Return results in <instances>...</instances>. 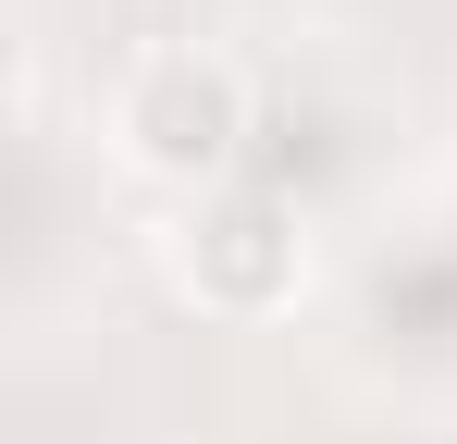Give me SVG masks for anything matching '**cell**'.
Wrapping results in <instances>:
<instances>
[{"label": "cell", "mask_w": 457, "mask_h": 444, "mask_svg": "<svg viewBox=\"0 0 457 444\" xmlns=\"http://www.w3.org/2000/svg\"><path fill=\"white\" fill-rule=\"evenodd\" d=\"M173 272L198 308H235V321H272L285 296H297L309 247H297V210L272 198V185H211L198 222H186V247H173Z\"/></svg>", "instance_id": "7a4b0ae2"}, {"label": "cell", "mask_w": 457, "mask_h": 444, "mask_svg": "<svg viewBox=\"0 0 457 444\" xmlns=\"http://www.w3.org/2000/svg\"><path fill=\"white\" fill-rule=\"evenodd\" d=\"M124 160L137 173H161V185H223L235 148H247V86H235V62H211V50H161V62H137V86H124Z\"/></svg>", "instance_id": "6da1fadb"}]
</instances>
